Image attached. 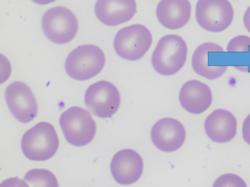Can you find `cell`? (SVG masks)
Segmentation results:
<instances>
[{
    "mask_svg": "<svg viewBox=\"0 0 250 187\" xmlns=\"http://www.w3.org/2000/svg\"><path fill=\"white\" fill-rule=\"evenodd\" d=\"M188 48L181 37L169 35L163 37L157 44L152 55V65L158 74L171 76L185 65Z\"/></svg>",
    "mask_w": 250,
    "mask_h": 187,
    "instance_id": "cell-1",
    "label": "cell"
},
{
    "mask_svg": "<svg viewBox=\"0 0 250 187\" xmlns=\"http://www.w3.org/2000/svg\"><path fill=\"white\" fill-rule=\"evenodd\" d=\"M59 137L54 126L47 122H40L29 129L21 140V149L27 159L44 161L57 153Z\"/></svg>",
    "mask_w": 250,
    "mask_h": 187,
    "instance_id": "cell-2",
    "label": "cell"
},
{
    "mask_svg": "<svg viewBox=\"0 0 250 187\" xmlns=\"http://www.w3.org/2000/svg\"><path fill=\"white\" fill-rule=\"evenodd\" d=\"M105 62V55L100 48L86 44L78 46L69 54L65 70L72 79L85 81L99 75Z\"/></svg>",
    "mask_w": 250,
    "mask_h": 187,
    "instance_id": "cell-3",
    "label": "cell"
},
{
    "mask_svg": "<svg viewBox=\"0 0 250 187\" xmlns=\"http://www.w3.org/2000/svg\"><path fill=\"white\" fill-rule=\"evenodd\" d=\"M59 124L67 141L83 147L92 141L97 125L90 113L80 107H72L61 115Z\"/></svg>",
    "mask_w": 250,
    "mask_h": 187,
    "instance_id": "cell-4",
    "label": "cell"
},
{
    "mask_svg": "<svg viewBox=\"0 0 250 187\" xmlns=\"http://www.w3.org/2000/svg\"><path fill=\"white\" fill-rule=\"evenodd\" d=\"M44 35L57 44H65L76 36L78 22L75 14L68 8L56 6L46 11L42 19Z\"/></svg>",
    "mask_w": 250,
    "mask_h": 187,
    "instance_id": "cell-5",
    "label": "cell"
},
{
    "mask_svg": "<svg viewBox=\"0 0 250 187\" xmlns=\"http://www.w3.org/2000/svg\"><path fill=\"white\" fill-rule=\"evenodd\" d=\"M152 42L153 37L148 29L135 24L118 31L114 39V48L122 58L135 61L144 56Z\"/></svg>",
    "mask_w": 250,
    "mask_h": 187,
    "instance_id": "cell-6",
    "label": "cell"
},
{
    "mask_svg": "<svg viewBox=\"0 0 250 187\" xmlns=\"http://www.w3.org/2000/svg\"><path fill=\"white\" fill-rule=\"evenodd\" d=\"M195 12L200 27L211 33L224 31L233 20V6L229 0H198Z\"/></svg>",
    "mask_w": 250,
    "mask_h": 187,
    "instance_id": "cell-7",
    "label": "cell"
},
{
    "mask_svg": "<svg viewBox=\"0 0 250 187\" xmlns=\"http://www.w3.org/2000/svg\"><path fill=\"white\" fill-rule=\"evenodd\" d=\"M229 66L227 52L220 46L208 42L197 48L192 57V67L197 74L214 80L221 77Z\"/></svg>",
    "mask_w": 250,
    "mask_h": 187,
    "instance_id": "cell-8",
    "label": "cell"
},
{
    "mask_svg": "<svg viewBox=\"0 0 250 187\" xmlns=\"http://www.w3.org/2000/svg\"><path fill=\"white\" fill-rule=\"evenodd\" d=\"M84 102L89 112L97 117H111L120 105V95L118 89L106 81L91 84L85 93Z\"/></svg>",
    "mask_w": 250,
    "mask_h": 187,
    "instance_id": "cell-9",
    "label": "cell"
},
{
    "mask_svg": "<svg viewBox=\"0 0 250 187\" xmlns=\"http://www.w3.org/2000/svg\"><path fill=\"white\" fill-rule=\"evenodd\" d=\"M8 107L14 117L28 124L38 115V103L31 89L25 83L15 81L8 86L5 91Z\"/></svg>",
    "mask_w": 250,
    "mask_h": 187,
    "instance_id": "cell-10",
    "label": "cell"
},
{
    "mask_svg": "<svg viewBox=\"0 0 250 187\" xmlns=\"http://www.w3.org/2000/svg\"><path fill=\"white\" fill-rule=\"evenodd\" d=\"M150 135L154 145L158 150L164 152H173L184 145L186 131L177 120L164 118L154 125Z\"/></svg>",
    "mask_w": 250,
    "mask_h": 187,
    "instance_id": "cell-11",
    "label": "cell"
},
{
    "mask_svg": "<svg viewBox=\"0 0 250 187\" xmlns=\"http://www.w3.org/2000/svg\"><path fill=\"white\" fill-rule=\"evenodd\" d=\"M144 162L140 155L132 150H123L114 156L110 171L115 181L121 185H130L140 178Z\"/></svg>",
    "mask_w": 250,
    "mask_h": 187,
    "instance_id": "cell-12",
    "label": "cell"
},
{
    "mask_svg": "<svg viewBox=\"0 0 250 187\" xmlns=\"http://www.w3.org/2000/svg\"><path fill=\"white\" fill-rule=\"evenodd\" d=\"M137 13L135 0H97L95 14L101 22L116 26L129 21Z\"/></svg>",
    "mask_w": 250,
    "mask_h": 187,
    "instance_id": "cell-13",
    "label": "cell"
},
{
    "mask_svg": "<svg viewBox=\"0 0 250 187\" xmlns=\"http://www.w3.org/2000/svg\"><path fill=\"white\" fill-rule=\"evenodd\" d=\"M179 101L184 110L194 114L205 112L212 102L209 86L197 80L187 81L179 93Z\"/></svg>",
    "mask_w": 250,
    "mask_h": 187,
    "instance_id": "cell-14",
    "label": "cell"
},
{
    "mask_svg": "<svg viewBox=\"0 0 250 187\" xmlns=\"http://www.w3.org/2000/svg\"><path fill=\"white\" fill-rule=\"evenodd\" d=\"M205 129L207 135L213 142L227 143L236 135V119L227 110H216L207 117Z\"/></svg>",
    "mask_w": 250,
    "mask_h": 187,
    "instance_id": "cell-15",
    "label": "cell"
},
{
    "mask_svg": "<svg viewBox=\"0 0 250 187\" xmlns=\"http://www.w3.org/2000/svg\"><path fill=\"white\" fill-rule=\"evenodd\" d=\"M191 5L189 0H161L157 6L156 15L163 26L177 30L190 20Z\"/></svg>",
    "mask_w": 250,
    "mask_h": 187,
    "instance_id": "cell-16",
    "label": "cell"
},
{
    "mask_svg": "<svg viewBox=\"0 0 250 187\" xmlns=\"http://www.w3.org/2000/svg\"><path fill=\"white\" fill-rule=\"evenodd\" d=\"M229 66L243 73H250V37L237 36L229 41L227 48Z\"/></svg>",
    "mask_w": 250,
    "mask_h": 187,
    "instance_id": "cell-17",
    "label": "cell"
},
{
    "mask_svg": "<svg viewBox=\"0 0 250 187\" xmlns=\"http://www.w3.org/2000/svg\"><path fill=\"white\" fill-rule=\"evenodd\" d=\"M24 180L32 187H59L57 179L50 171L44 169H33L28 171Z\"/></svg>",
    "mask_w": 250,
    "mask_h": 187,
    "instance_id": "cell-18",
    "label": "cell"
},
{
    "mask_svg": "<svg viewBox=\"0 0 250 187\" xmlns=\"http://www.w3.org/2000/svg\"><path fill=\"white\" fill-rule=\"evenodd\" d=\"M213 187H247V185L244 180L239 176L234 174H225L216 179Z\"/></svg>",
    "mask_w": 250,
    "mask_h": 187,
    "instance_id": "cell-19",
    "label": "cell"
},
{
    "mask_svg": "<svg viewBox=\"0 0 250 187\" xmlns=\"http://www.w3.org/2000/svg\"><path fill=\"white\" fill-rule=\"evenodd\" d=\"M243 136L245 141L250 145V114L245 119L243 123Z\"/></svg>",
    "mask_w": 250,
    "mask_h": 187,
    "instance_id": "cell-20",
    "label": "cell"
},
{
    "mask_svg": "<svg viewBox=\"0 0 250 187\" xmlns=\"http://www.w3.org/2000/svg\"><path fill=\"white\" fill-rule=\"evenodd\" d=\"M244 25L245 28L250 33V6L245 13Z\"/></svg>",
    "mask_w": 250,
    "mask_h": 187,
    "instance_id": "cell-21",
    "label": "cell"
},
{
    "mask_svg": "<svg viewBox=\"0 0 250 187\" xmlns=\"http://www.w3.org/2000/svg\"><path fill=\"white\" fill-rule=\"evenodd\" d=\"M32 1L33 2L36 3V4H40V5H46V4L54 2L56 0H32Z\"/></svg>",
    "mask_w": 250,
    "mask_h": 187,
    "instance_id": "cell-22",
    "label": "cell"
}]
</instances>
